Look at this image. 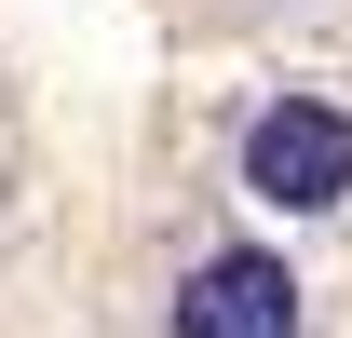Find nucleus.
<instances>
[{
  "instance_id": "f03ea898",
  "label": "nucleus",
  "mask_w": 352,
  "mask_h": 338,
  "mask_svg": "<svg viewBox=\"0 0 352 338\" xmlns=\"http://www.w3.org/2000/svg\"><path fill=\"white\" fill-rule=\"evenodd\" d=\"M176 338H298V271L258 244H217V257H190L176 271Z\"/></svg>"
},
{
  "instance_id": "f257e3e1",
  "label": "nucleus",
  "mask_w": 352,
  "mask_h": 338,
  "mask_svg": "<svg viewBox=\"0 0 352 338\" xmlns=\"http://www.w3.org/2000/svg\"><path fill=\"white\" fill-rule=\"evenodd\" d=\"M244 190H258L271 216L352 203V109H325V95H271L258 122H244Z\"/></svg>"
}]
</instances>
